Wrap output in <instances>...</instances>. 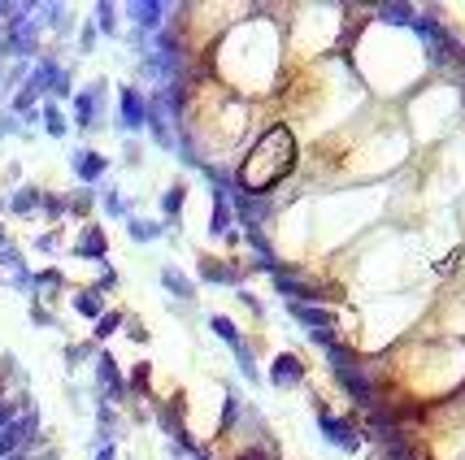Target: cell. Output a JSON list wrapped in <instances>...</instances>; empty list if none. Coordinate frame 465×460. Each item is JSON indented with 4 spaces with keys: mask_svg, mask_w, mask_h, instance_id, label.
I'll list each match as a JSON object with an SVG mask.
<instances>
[{
    "mask_svg": "<svg viewBox=\"0 0 465 460\" xmlns=\"http://www.w3.org/2000/svg\"><path fill=\"white\" fill-rule=\"evenodd\" d=\"M291 165H296V139H291L287 126H274L270 135H261L248 148L239 183L252 187V191H270V187H279L291 174Z\"/></svg>",
    "mask_w": 465,
    "mask_h": 460,
    "instance_id": "obj_1",
    "label": "cell"
}]
</instances>
